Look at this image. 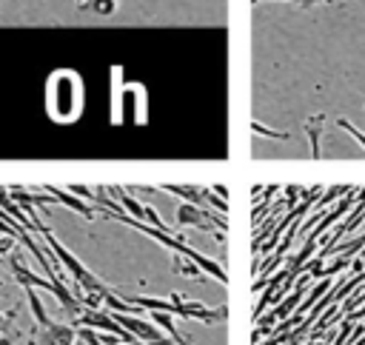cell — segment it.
Segmentation results:
<instances>
[{
    "instance_id": "1",
    "label": "cell",
    "mask_w": 365,
    "mask_h": 345,
    "mask_svg": "<svg viewBox=\"0 0 365 345\" xmlns=\"http://www.w3.org/2000/svg\"><path fill=\"white\" fill-rule=\"evenodd\" d=\"M131 305L137 308H148V311H165V314H177V316H185V319H202V322H214V319H222L225 311H211V308H202L200 302H188L182 299L180 294L174 297H128Z\"/></svg>"
},
{
    "instance_id": "2",
    "label": "cell",
    "mask_w": 365,
    "mask_h": 345,
    "mask_svg": "<svg viewBox=\"0 0 365 345\" xmlns=\"http://www.w3.org/2000/svg\"><path fill=\"white\" fill-rule=\"evenodd\" d=\"M34 225L40 228V234H43V240L48 242L51 254H54V257H57V259L71 271V277L80 282V288H86L88 294H103V291H106V285H103V282H100V279H97V277H94V274H91V271H88V268H86V265H83V262H80L68 248H63V242H60V240H57V237H54V234H51V231L37 220V217H34Z\"/></svg>"
},
{
    "instance_id": "3",
    "label": "cell",
    "mask_w": 365,
    "mask_h": 345,
    "mask_svg": "<svg viewBox=\"0 0 365 345\" xmlns=\"http://www.w3.org/2000/svg\"><path fill=\"white\" fill-rule=\"evenodd\" d=\"M111 314H114V319H117L125 331H131L140 342H145V345H171V339H168L165 334H160V328H157L154 322L140 319V314H117V311H111Z\"/></svg>"
},
{
    "instance_id": "4",
    "label": "cell",
    "mask_w": 365,
    "mask_h": 345,
    "mask_svg": "<svg viewBox=\"0 0 365 345\" xmlns=\"http://www.w3.org/2000/svg\"><path fill=\"white\" fill-rule=\"evenodd\" d=\"M37 345H71L74 342V328L68 325H46V328H37Z\"/></svg>"
},
{
    "instance_id": "5",
    "label": "cell",
    "mask_w": 365,
    "mask_h": 345,
    "mask_svg": "<svg viewBox=\"0 0 365 345\" xmlns=\"http://www.w3.org/2000/svg\"><path fill=\"white\" fill-rule=\"evenodd\" d=\"M205 220H208V214L202 208H197L194 202H182L177 208V222L180 225H205Z\"/></svg>"
},
{
    "instance_id": "6",
    "label": "cell",
    "mask_w": 365,
    "mask_h": 345,
    "mask_svg": "<svg viewBox=\"0 0 365 345\" xmlns=\"http://www.w3.org/2000/svg\"><path fill=\"white\" fill-rule=\"evenodd\" d=\"M51 194H54V200H57V202L68 205L71 211H77V214H83V217H88V220L94 217V211H91V208H88V205H86L80 197H68V194H66V191H60V188H57V191H51Z\"/></svg>"
},
{
    "instance_id": "7",
    "label": "cell",
    "mask_w": 365,
    "mask_h": 345,
    "mask_svg": "<svg viewBox=\"0 0 365 345\" xmlns=\"http://www.w3.org/2000/svg\"><path fill=\"white\" fill-rule=\"evenodd\" d=\"M26 294H29V308H31V314H34V319H37V328H46V325H51V319H48V314L43 311V305H40V297L34 294V288H26Z\"/></svg>"
},
{
    "instance_id": "8",
    "label": "cell",
    "mask_w": 365,
    "mask_h": 345,
    "mask_svg": "<svg viewBox=\"0 0 365 345\" xmlns=\"http://www.w3.org/2000/svg\"><path fill=\"white\" fill-rule=\"evenodd\" d=\"M117 194H120V205H125V211L134 217V220H145V205H140L131 194H125V191H120V188H114Z\"/></svg>"
},
{
    "instance_id": "9",
    "label": "cell",
    "mask_w": 365,
    "mask_h": 345,
    "mask_svg": "<svg viewBox=\"0 0 365 345\" xmlns=\"http://www.w3.org/2000/svg\"><path fill=\"white\" fill-rule=\"evenodd\" d=\"M319 123H322V117H317V120H311L308 123V137H311V151H314V157H319L322 151H319V134H322V128H319Z\"/></svg>"
},
{
    "instance_id": "10",
    "label": "cell",
    "mask_w": 365,
    "mask_h": 345,
    "mask_svg": "<svg viewBox=\"0 0 365 345\" xmlns=\"http://www.w3.org/2000/svg\"><path fill=\"white\" fill-rule=\"evenodd\" d=\"M336 125H339V128H345V131H348V134H351V137H354V140H356V143H359V145L365 148V134H362V131H359V128H356V125H354L351 120L339 117V120H336Z\"/></svg>"
},
{
    "instance_id": "11",
    "label": "cell",
    "mask_w": 365,
    "mask_h": 345,
    "mask_svg": "<svg viewBox=\"0 0 365 345\" xmlns=\"http://www.w3.org/2000/svg\"><path fill=\"white\" fill-rule=\"evenodd\" d=\"M314 3H331V0H302L299 6H302V9H308V6H314Z\"/></svg>"
},
{
    "instance_id": "12",
    "label": "cell",
    "mask_w": 365,
    "mask_h": 345,
    "mask_svg": "<svg viewBox=\"0 0 365 345\" xmlns=\"http://www.w3.org/2000/svg\"><path fill=\"white\" fill-rule=\"evenodd\" d=\"M0 345H11V339H9V336H3V339H0Z\"/></svg>"
},
{
    "instance_id": "13",
    "label": "cell",
    "mask_w": 365,
    "mask_h": 345,
    "mask_svg": "<svg viewBox=\"0 0 365 345\" xmlns=\"http://www.w3.org/2000/svg\"><path fill=\"white\" fill-rule=\"evenodd\" d=\"M0 331H6V322H3V319H0Z\"/></svg>"
},
{
    "instance_id": "14",
    "label": "cell",
    "mask_w": 365,
    "mask_h": 345,
    "mask_svg": "<svg viewBox=\"0 0 365 345\" xmlns=\"http://www.w3.org/2000/svg\"><path fill=\"white\" fill-rule=\"evenodd\" d=\"M254 3H257V0H254Z\"/></svg>"
}]
</instances>
